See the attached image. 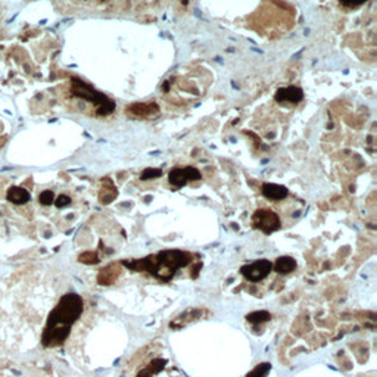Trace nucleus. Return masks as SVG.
Segmentation results:
<instances>
[{"instance_id": "1", "label": "nucleus", "mask_w": 377, "mask_h": 377, "mask_svg": "<svg viewBox=\"0 0 377 377\" xmlns=\"http://www.w3.org/2000/svg\"><path fill=\"white\" fill-rule=\"evenodd\" d=\"M82 299L77 294H66L50 312L44 327L42 342L48 348L62 345L70 336L71 327L82 314Z\"/></svg>"}, {"instance_id": "2", "label": "nucleus", "mask_w": 377, "mask_h": 377, "mask_svg": "<svg viewBox=\"0 0 377 377\" xmlns=\"http://www.w3.org/2000/svg\"><path fill=\"white\" fill-rule=\"evenodd\" d=\"M192 262V255L184 250L168 249L161 250L156 255H149L140 260H124L121 264L132 271L149 272L161 282H170L176 271L188 267Z\"/></svg>"}, {"instance_id": "3", "label": "nucleus", "mask_w": 377, "mask_h": 377, "mask_svg": "<svg viewBox=\"0 0 377 377\" xmlns=\"http://www.w3.org/2000/svg\"><path fill=\"white\" fill-rule=\"evenodd\" d=\"M71 93L77 98H80L86 102L93 104L98 108V115H109L114 112L115 104L106 98V94L98 92L94 87L87 84L86 81H81L78 78L71 80Z\"/></svg>"}, {"instance_id": "4", "label": "nucleus", "mask_w": 377, "mask_h": 377, "mask_svg": "<svg viewBox=\"0 0 377 377\" xmlns=\"http://www.w3.org/2000/svg\"><path fill=\"white\" fill-rule=\"evenodd\" d=\"M252 226L266 234H271L280 228L282 221L280 216L271 210H256L252 216Z\"/></svg>"}, {"instance_id": "5", "label": "nucleus", "mask_w": 377, "mask_h": 377, "mask_svg": "<svg viewBox=\"0 0 377 377\" xmlns=\"http://www.w3.org/2000/svg\"><path fill=\"white\" fill-rule=\"evenodd\" d=\"M272 270V264L268 260H258L255 262H250V264H246L240 268V272L242 276L248 280V282H252V283H258L261 280H264L270 272Z\"/></svg>"}, {"instance_id": "6", "label": "nucleus", "mask_w": 377, "mask_h": 377, "mask_svg": "<svg viewBox=\"0 0 377 377\" xmlns=\"http://www.w3.org/2000/svg\"><path fill=\"white\" fill-rule=\"evenodd\" d=\"M274 99H276V102H278V104H284V102H289V104H299V102L304 99V92H302V88L295 87V86L283 87V88H278V90L276 92Z\"/></svg>"}, {"instance_id": "7", "label": "nucleus", "mask_w": 377, "mask_h": 377, "mask_svg": "<svg viewBox=\"0 0 377 377\" xmlns=\"http://www.w3.org/2000/svg\"><path fill=\"white\" fill-rule=\"evenodd\" d=\"M204 314L205 316H208L210 312L206 311V310H204V308H192V310H188V311H184L182 316H178L172 323L170 324L172 328H182V327H184L186 324L192 323V322H196V320H199V318H202L204 317Z\"/></svg>"}, {"instance_id": "8", "label": "nucleus", "mask_w": 377, "mask_h": 377, "mask_svg": "<svg viewBox=\"0 0 377 377\" xmlns=\"http://www.w3.org/2000/svg\"><path fill=\"white\" fill-rule=\"evenodd\" d=\"M160 112V106L156 104H133L127 108V114L137 118H148Z\"/></svg>"}, {"instance_id": "9", "label": "nucleus", "mask_w": 377, "mask_h": 377, "mask_svg": "<svg viewBox=\"0 0 377 377\" xmlns=\"http://www.w3.org/2000/svg\"><path fill=\"white\" fill-rule=\"evenodd\" d=\"M262 194L267 198V199H271V200H283L288 194H289V190L284 188V186H280V184H274V183H266L262 184Z\"/></svg>"}, {"instance_id": "10", "label": "nucleus", "mask_w": 377, "mask_h": 377, "mask_svg": "<svg viewBox=\"0 0 377 377\" xmlns=\"http://www.w3.org/2000/svg\"><path fill=\"white\" fill-rule=\"evenodd\" d=\"M118 277H120V268L116 264H112L106 268L100 270V272L98 276V283L102 286H109V284L115 283Z\"/></svg>"}, {"instance_id": "11", "label": "nucleus", "mask_w": 377, "mask_h": 377, "mask_svg": "<svg viewBox=\"0 0 377 377\" xmlns=\"http://www.w3.org/2000/svg\"><path fill=\"white\" fill-rule=\"evenodd\" d=\"M296 268V261L292 256H280L272 264V270L278 274H289Z\"/></svg>"}, {"instance_id": "12", "label": "nucleus", "mask_w": 377, "mask_h": 377, "mask_svg": "<svg viewBox=\"0 0 377 377\" xmlns=\"http://www.w3.org/2000/svg\"><path fill=\"white\" fill-rule=\"evenodd\" d=\"M30 193H28L26 188H12L9 192H8V199L12 202V204H18V205H22L30 200Z\"/></svg>"}, {"instance_id": "13", "label": "nucleus", "mask_w": 377, "mask_h": 377, "mask_svg": "<svg viewBox=\"0 0 377 377\" xmlns=\"http://www.w3.org/2000/svg\"><path fill=\"white\" fill-rule=\"evenodd\" d=\"M168 180L176 188H184L188 183V177H186L183 168H174V170H171V172L168 174Z\"/></svg>"}, {"instance_id": "14", "label": "nucleus", "mask_w": 377, "mask_h": 377, "mask_svg": "<svg viewBox=\"0 0 377 377\" xmlns=\"http://www.w3.org/2000/svg\"><path fill=\"white\" fill-rule=\"evenodd\" d=\"M105 182H106L108 188H102V192H100L99 199H100V202H102V204H110L112 200H115V198H116L118 192H116V188H115V186H114V183H112L109 178H105Z\"/></svg>"}, {"instance_id": "15", "label": "nucleus", "mask_w": 377, "mask_h": 377, "mask_svg": "<svg viewBox=\"0 0 377 377\" xmlns=\"http://www.w3.org/2000/svg\"><path fill=\"white\" fill-rule=\"evenodd\" d=\"M271 320V314H270L268 311H254V312H250V314H248L246 316V322H249V323L252 324H262V323H267Z\"/></svg>"}, {"instance_id": "16", "label": "nucleus", "mask_w": 377, "mask_h": 377, "mask_svg": "<svg viewBox=\"0 0 377 377\" xmlns=\"http://www.w3.org/2000/svg\"><path fill=\"white\" fill-rule=\"evenodd\" d=\"M270 372H271V364L262 362V364H258L252 372H249L246 377H267Z\"/></svg>"}, {"instance_id": "17", "label": "nucleus", "mask_w": 377, "mask_h": 377, "mask_svg": "<svg viewBox=\"0 0 377 377\" xmlns=\"http://www.w3.org/2000/svg\"><path fill=\"white\" fill-rule=\"evenodd\" d=\"M165 364H166V361L164 360V358H155L154 361H150L149 362V366L146 367L152 374H158V373H161L162 370L165 368Z\"/></svg>"}, {"instance_id": "18", "label": "nucleus", "mask_w": 377, "mask_h": 377, "mask_svg": "<svg viewBox=\"0 0 377 377\" xmlns=\"http://www.w3.org/2000/svg\"><path fill=\"white\" fill-rule=\"evenodd\" d=\"M78 261L82 262V264H88V266H92V264H98L100 260H99V256H98V254H96V252L88 250V252L81 254L80 256H78Z\"/></svg>"}, {"instance_id": "19", "label": "nucleus", "mask_w": 377, "mask_h": 377, "mask_svg": "<svg viewBox=\"0 0 377 377\" xmlns=\"http://www.w3.org/2000/svg\"><path fill=\"white\" fill-rule=\"evenodd\" d=\"M161 176L162 170L149 166V168L143 170V172L140 174V178H142V180H152V178H158V177H161Z\"/></svg>"}, {"instance_id": "20", "label": "nucleus", "mask_w": 377, "mask_h": 377, "mask_svg": "<svg viewBox=\"0 0 377 377\" xmlns=\"http://www.w3.org/2000/svg\"><path fill=\"white\" fill-rule=\"evenodd\" d=\"M38 200H40V204L42 205H44V206H49V205H52L54 202V194L52 190H44V192H42L40 193V196H38Z\"/></svg>"}, {"instance_id": "21", "label": "nucleus", "mask_w": 377, "mask_h": 377, "mask_svg": "<svg viewBox=\"0 0 377 377\" xmlns=\"http://www.w3.org/2000/svg\"><path fill=\"white\" fill-rule=\"evenodd\" d=\"M183 170H184V174H186L188 182H196V180H199L202 177L200 171L198 168H194V166H186Z\"/></svg>"}, {"instance_id": "22", "label": "nucleus", "mask_w": 377, "mask_h": 377, "mask_svg": "<svg viewBox=\"0 0 377 377\" xmlns=\"http://www.w3.org/2000/svg\"><path fill=\"white\" fill-rule=\"evenodd\" d=\"M54 204L58 208H65V206L71 205V198H68V196H65V194H60V196H58V198L54 199Z\"/></svg>"}, {"instance_id": "23", "label": "nucleus", "mask_w": 377, "mask_h": 377, "mask_svg": "<svg viewBox=\"0 0 377 377\" xmlns=\"http://www.w3.org/2000/svg\"><path fill=\"white\" fill-rule=\"evenodd\" d=\"M137 377H154V374H152L148 368H143V370H140V372H138Z\"/></svg>"}]
</instances>
